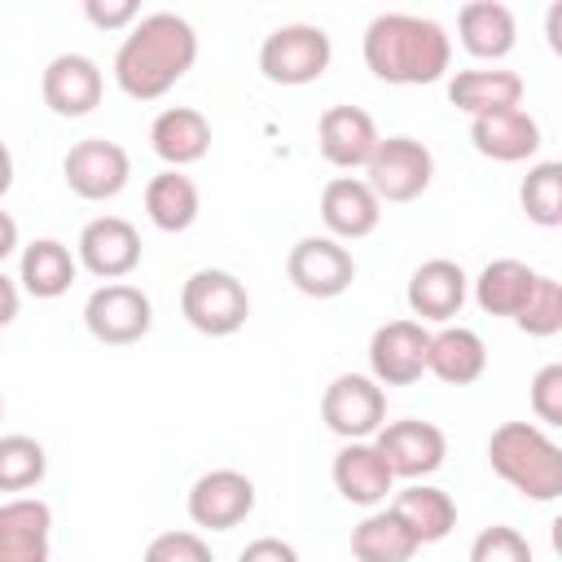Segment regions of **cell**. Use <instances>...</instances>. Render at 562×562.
Masks as SVG:
<instances>
[{
    "mask_svg": "<svg viewBox=\"0 0 562 562\" xmlns=\"http://www.w3.org/2000/svg\"><path fill=\"white\" fill-rule=\"evenodd\" d=\"M193 57H198L193 26L184 18H176V13H149L119 44V53H114V79H119V88L132 101H154L176 79L189 75Z\"/></svg>",
    "mask_w": 562,
    "mask_h": 562,
    "instance_id": "obj_1",
    "label": "cell"
},
{
    "mask_svg": "<svg viewBox=\"0 0 562 562\" xmlns=\"http://www.w3.org/2000/svg\"><path fill=\"white\" fill-rule=\"evenodd\" d=\"M448 35L430 18L382 13L364 31V66L382 83H435L448 70Z\"/></svg>",
    "mask_w": 562,
    "mask_h": 562,
    "instance_id": "obj_2",
    "label": "cell"
},
{
    "mask_svg": "<svg viewBox=\"0 0 562 562\" xmlns=\"http://www.w3.org/2000/svg\"><path fill=\"white\" fill-rule=\"evenodd\" d=\"M487 461L527 501H558L562 496V448L531 422L496 426L487 439Z\"/></svg>",
    "mask_w": 562,
    "mask_h": 562,
    "instance_id": "obj_3",
    "label": "cell"
},
{
    "mask_svg": "<svg viewBox=\"0 0 562 562\" xmlns=\"http://www.w3.org/2000/svg\"><path fill=\"white\" fill-rule=\"evenodd\" d=\"M180 312L184 321L206 334V338H228L246 325L250 316V294L246 285L233 277V272H220V268H202L184 281L180 290Z\"/></svg>",
    "mask_w": 562,
    "mask_h": 562,
    "instance_id": "obj_4",
    "label": "cell"
},
{
    "mask_svg": "<svg viewBox=\"0 0 562 562\" xmlns=\"http://www.w3.org/2000/svg\"><path fill=\"white\" fill-rule=\"evenodd\" d=\"M329 35L321 26H307V22H290V26H277L263 48H259V70L272 79V83H285V88H299V83H312L329 70Z\"/></svg>",
    "mask_w": 562,
    "mask_h": 562,
    "instance_id": "obj_5",
    "label": "cell"
},
{
    "mask_svg": "<svg viewBox=\"0 0 562 562\" xmlns=\"http://www.w3.org/2000/svg\"><path fill=\"white\" fill-rule=\"evenodd\" d=\"M364 171H369V189H373V198L382 202H413V198H422L426 189H430V176H435V158H430V149L422 145V140H413V136H386V140H378V149H373V158L364 162Z\"/></svg>",
    "mask_w": 562,
    "mask_h": 562,
    "instance_id": "obj_6",
    "label": "cell"
},
{
    "mask_svg": "<svg viewBox=\"0 0 562 562\" xmlns=\"http://www.w3.org/2000/svg\"><path fill=\"white\" fill-rule=\"evenodd\" d=\"M321 422L347 443H364L386 426V395L364 373H342L321 395Z\"/></svg>",
    "mask_w": 562,
    "mask_h": 562,
    "instance_id": "obj_7",
    "label": "cell"
},
{
    "mask_svg": "<svg viewBox=\"0 0 562 562\" xmlns=\"http://www.w3.org/2000/svg\"><path fill=\"white\" fill-rule=\"evenodd\" d=\"M83 325L97 342L105 347H127V342H140L154 325V307L149 299L136 290V285H101L92 290V299L83 303Z\"/></svg>",
    "mask_w": 562,
    "mask_h": 562,
    "instance_id": "obj_8",
    "label": "cell"
},
{
    "mask_svg": "<svg viewBox=\"0 0 562 562\" xmlns=\"http://www.w3.org/2000/svg\"><path fill=\"white\" fill-rule=\"evenodd\" d=\"M61 171H66V184H70L75 198H83V202H105V198H114V193L127 184L132 162H127V149H123V145L101 140V136H88V140L70 145Z\"/></svg>",
    "mask_w": 562,
    "mask_h": 562,
    "instance_id": "obj_9",
    "label": "cell"
},
{
    "mask_svg": "<svg viewBox=\"0 0 562 562\" xmlns=\"http://www.w3.org/2000/svg\"><path fill=\"white\" fill-rule=\"evenodd\" d=\"M285 272H290L299 294H307V299H338L356 281V259H351L347 246H338L329 237H303L290 250Z\"/></svg>",
    "mask_w": 562,
    "mask_h": 562,
    "instance_id": "obj_10",
    "label": "cell"
},
{
    "mask_svg": "<svg viewBox=\"0 0 562 562\" xmlns=\"http://www.w3.org/2000/svg\"><path fill=\"white\" fill-rule=\"evenodd\" d=\"M426 351H430V334L422 329V321H386L369 338L373 378L386 386H408L426 373Z\"/></svg>",
    "mask_w": 562,
    "mask_h": 562,
    "instance_id": "obj_11",
    "label": "cell"
},
{
    "mask_svg": "<svg viewBox=\"0 0 562 562\" xmlns=\"http://www.w3.org/2000/svg\"><path fill=\"white\" fill-rule=\"evenodd\" d=\"M391 474L395 479H422V474H435L448 457V439L435 422H417V417H404V422H391L378 430V443H373Z\"/></svg>",
    "mask_w": 562,
    "mask_h": 562,
    "instance_id": "obj_12",
    "label": "cell"
},
{
    "mask_svg": "<svg viewBox=\"0 0 562 562\" xmlns=\"http://www.w3.org/2000/svg\"><path fill=\"white\" fill-rule=\"evenodd\" d=\"M255 509V483L241 470H211L189 487V518L206 531H233Z\"/></svg>",
    "mask_w": 562,
    "mask_h": 562,
    "instance_id": "obj_13",
    "label": "cell"
},
{
    "mask_svg": "<svg viewBox=\"0 0 562 562\" xmlns=\"http://www.w3.org/2000/svg\"><path fill=\"white\" fill-rule=\"evenodd\" d=\"M101 70L92 57L83 53H61L44 66V79H40V92H44V105L61 119H83L101 105Z\"/></svg>",
    "mask_w": 562,
    "mask_h": 562,
    "instance_id": "obj_14",
    "label": "cell"
},
{
    "mask_svg": "<svg viewBox=\"0 0 562 562\" xmlns=\"http://www.w3.org/2000/svg\"><path fill=\"white\" fill-rule=\"evenodd\" d=\"M378 123L369 110L360 105H329L316 123V145H321V158L334 162V167H364L378 149Z\"/></svg>",
    "mask_w": 562,
    "mask_h": 562,
    "instance_id": "obj_15",
    "label": "cell"
},
{
    "mask_svg": "<svg viewBox=\"0 0 562 562\" xmlns=\"http://www.w3.org/2000/svg\"><path fill=\"white\" fill-rule=\"evenodd\" d=\"M79 259L92 277L119 281L140 263V233L119 215H101L79 233Z\"/></svg>",
    "mask_w": 562,
    "mask_h": 562,
    "instance_id": "obj_16",
    "label": "cell"
},
{
    "mask_svg": "<svg viewBox=\"0 0 562 562\" xmlns=\"http://www.w3.org/2000/svg\"><path fill=\"white\" fill-rule=\"evenodd\" d=\"M470 140L492 162H522V158H531L540 149V123L522 105H514V110L474 119L470 123Z\"/></svg>",
    "mask_w": 562,
    "mask_h": 562,
    "instance_id": "obj_17",
    "label": "cell"
},
{
    "mask_svg": "<svg viewBox=\"0 0 562 562\" xmlns=\"http://www.w3.org/2000/svg\"><path fill=\"white\" fill-rule=\"evenodd\" d=\"M48 527L53 509L44 501H9L0 505V562H48Z\"/></svg>",
    "mask_w": 562,
    "mask_h": 562,
    "instance_id": "obj_18",
    "label": "cell"
},
{
    "mask_svg": "<svg viewBox=\"0 0 562 562\" xmlns=\"http://www.w3.org/2000/svg\"><path fill=\"white\" fill-rule=\"evenodd\" d=\"M321 220L334 237H369L382 220V202L373 198V189L364 180H351V176H338L325 184L321 193Z\"/></svg>",
    "mask_w": 562,
    "mask_h": 562,
    "instance_id": "obj_19",
    "label": "cell"
},
{
    "mask_svg": "<svg viewBox=\"0 0 562 562\" xmlns=\"http://www.w3.org/2000/svg\"><path fill=\"white\" fill-rule=\"evenodd\" d=\"M465 303V272L452 259H426L408 277V307L422 321H452Z\"/></svg>",
    "mask_w": 562,
    "mask_h": 562,
    "instance_id": "obj_20",
    "label": "cell"
},
{
    "mask_svg": "<svg viewBox=\"0 0 562 562\" xmlns=\"http://www.w3.org/2000/svg\"><path fill=\"white\" fill-rule=\"evenodd\" d=\"M391 483H395V474H391L386 457L373 443H347L334 457V487L351 505H378V501H386Z\"/></svg>",
    "mask_w": 562,
    "mask_h": 562,
    "instance_id": "obj_21",
    "label": "cell"
},
{
    "mask_svg": "<svg viewBox=\"0 0 562 562\" xmlns=\"http://www.w3.org/2000/svg\"><path fill=\"white\" fill-rule=\"evenodd\" d=\"M149 140H154V154H158L162 162H171V171H176V167H184V162L206 158V149H211V123H206L202 110L176 105V110H162V114L154 119Z\"/></svg>",
    "mask_w": 562,
    "mask_h": 562,
    "instance_id": "obj_22",
    "label": "cell"
},
{
    "mask_svg": "<svg viewBox=\"0 0 562 562\" xmlns=\"http://www.w3.org/2000/svg\"><path fill=\"white\" fill-rule=\"evenodd\" d=\"M426 369L448 382V386H470L483 378L487 369V347L474 329H461V325H448L439 334H430V351H426Z\"/></svg>",
    "mask_w": 562,
    "mask_h": 562,
    "instance_id": "obj_23",
    "label": "cell"
},
{
    "mask_svg": "<svg viewBox=\"0 0 562 562\" xmlns=\"http://www.w3.org/2000/svg\"><path fill=\"white\" fill-rule=\"evenodd\" d=\"M448 101L470 119L501 114L522 101V79L514 70H457L448 83Z\"/></svg>",
    "mask_w": 562,
    "mask_h": 562,
    "instance_id": "obj_24",
    "label": "cell"
},
{
    "mask_svg": "<svg viewBox=\"0 0 562 562\" xmlns=\"http://www.w3.org/2000/svg\"><path fill=\"white\" fill-rule=\"evenodd\" d=\"M457 31H461L465 53L487 57V61L505 57V53L514 48V35H518L514 13H509L505 4H496V0H470V4L461 9V18H457Z\"/></svg>",
    "mask_w": 562,
    "mask_h": 562,
    "instance_id": "obj_25",
    "label": "cell"
},
{
    "mask_svg": "<svg viewBox=\"0 0 562 562\" xmlns=\"http://www.w3.org/2000/svg\"><path fill=\"white\" fill-rule=\"evenodd\" d=\"M391 514L413 531L417 544H435V540H443V536L457 527V505H452V496L439 492V487H422V483L404 487V492L395 496Z\"/></svg>",
    "mask_w": 562,
    "mask_h": 562,
    "instance_id": "obj_26",
    "label": "cell"
},
{
    "mask_svg": "<svg viewBox=\"0 0 562 562\" xmlns=\"http://www.w3.org/2000/svg\"><path fill=\"white\" fill-rule=\"evenodd\" d=\"M536 277L540 272L527 268L522 259H496V263H487L479 272L474 299H479V307L487 316H518L522 303H527V294H531V285H536Z\"/></svg>",
    "mask_w": 562,
    "mask_h": 562,
    "instance_id": "obj_27",
    "label": "cell"
},
{
    "mask_svg": "<svg viewBox=\"0 0 562 562\" xmlns=\"http://www.w3.org/2000/svg\"><path fill=\"white\" fill-rule=\"evenodd\" d=\"M145 211L162 233H184L198 220V184L184 171H158L145 184Z\"/></svg>",
    "mask_w": 562,
    "mask_h": 562,
    "instance_id": "obj_28",
    "label": "cell"
},
{
    "mask_svg": "<svg viewBox=\"0 0 562 562\" xmlns=\"http://www.w3.org/2000/svg\"><path fill=\"white\" fill-rule=\"evenodd\" d=\"M70 281H75V259H70V250L61 241L40 237V241H31L22 250V285H26V294L57 299V294L70 290Z\"/></svg>",
    "mask_w": 562,
    "mask_h": 562,
    "instance_id": "obj_29",
    "label": "cell"
},
{
    "mask_svg": "<svg viewBox=\"0 0 562 562\" xmlns=\"http://www.w3.org/2000/svg\"><path fill=\"white\" fill-rule=\"evenodd\" d=\"M351 553H356V562H408V558L417 553V540H413V531L386 509V514L364 518V522L351 531Z\"/></svg>",
    "mask_w": 562,
    "mask_h": 562,
    "instance_id": "obj_30",
    "label": "cell"
},
{
    "mask_svg": "<svg viewBox=\"0 0 562 562\" xmlns=\"http://www.w3.org/2000/svg\"><path fill=\"white\" fill-rule=\"evenodd\" d=\"M518 198H522V211H527L531 224L558 228L562 224V162L531 167L527 180H522V189H518Z\"/></svg>",
    "mask_w": 562,
    "mask_h": 562,
    "instance_id": "obj_31",
    "label": "cell"
},
{
    "mask_svg": "<svg viewBox=\"0 0 562 562\" xmlns=\"http://www.w3.org/2000/svg\"><path fill=\"white\" fill-rule=\"evenodd\" d=\"M48 457L31 435H4L0 439V492H26L44 479Z\"/></svg>",
    "mask_w": 562,
    "mask_h": 562,
    "instance_id": "obj_32",
    "label": "cell"
},
{
    "mask_svg": "<svg viewBox=\"0 0 562 562\" xmlns=\"http://www.w3.org/2000/svg\"><path fill=\"white\" fill-rule=\"evenodd\" d=\"M514 325H518L522 334H531V338H549V334H558V329H562V281H553V277H536V285H531L522 312L514 316Z\"/></svg>",
    "mask_w": 562,
    "mask_h": 562,
    "instance_id": "obj_33",
    "label": "cell"
},
{
    "mask_svg": "<svg viewBox=\"0 0 562 562\" xmlns=\"http://www.w3.org/2000/svg\"><path fill=\"white\" fill-rule=\"evenodd\" d=\"M470 562H536V558H531L527 536H518L514 527L496 522V527H483V531L474 536Z\"/></svg>",
    "mask_w": 562,
    "mask_h": 562,
    "instance_id": "obj_34",
    "label": "cell"
},
{
    "mask_svg": "<svg viewBox=\"0 0 562 562\" xmlns=\"http://www.w3.org/2000/svg\"><path fill=\"white\" fill-rule=\"evenodd\" d=\"M145 562H215V558L198 531H162L149 540Z\"/></svg>",
    "mask_w": 562,
    "mask_h": 562,
    "instance_id": "obj_35",
    "label": "cell"
},
{
    "mask_svg": "<svg viewBox=\"0 0 562 562\" xmlns=\"http://www.w3.org/2000/svg\"><path fill=\"white\" fill-rule=\"evenodd\" d=\"M531 413L544 426H562V364H544L531 378Z\"/></svg>",
    "mask_w": 562,
    "mask_h": 562,
    "instance_id": "obj_36",
    "label": "cell"
},
{
    "mask_svg": "<svg viewBox=\"0 0 562 562\" xmlns=\"http://www.w3.org/2000/svg\"><path fill=\"white\" fill-rule=\"evenodd\" d=\"M83 13H88V22L97 31H119V26H127L136 18V4L132 0H88Z\"/></svg>",
    "mask_w": 562,
    "mask_h": 562,
    "instance_id": "obj_37",
    "label": "cell"
},
{
    "mask_svg": "<svg viewBox=\"0 0 562 562\" xmlns=\"http://www.w3.org/2000/svg\"><path fill=\"white\" fill-rule=\"evenodd\" d=\"M237 562H299V553L277 536H263V540H250Z\"/></svg>",
    "mask_w": 562,
    "mask_h": 562,
    "instance_id": "obj_38",
    "label": "cell"
},
{
    "mask_svg": "<svg viewBox=\"0 0 562 562\" xmlns=\"http://www.w3.org/2000/svg\"><path fill=\"white\" fill-rule=\"evenodd\" d=\"M18 316V285L0 272V325H9Z\"/></svg>",
    "mask_w": 562,
    "mask_h": 562,
    "instance_id": "obj_39",
    "label": "cell"
},
{
    "mask_svg": "<svg viewBox=\"0 0 562 562\" xmlns=\"http://www.w3.org/2000/svg\"><path fill=\"white\" fill-rule=\"evenodd\" d=\"M13 246H18V224H13L9 211H0V259H4Z\"/></svg>",
    "mask_w": 562,
    "mask_h": 562,
    "instance_id": "obj_40",
    "label": "cell"
},
{
    "mask_svg": "<svg viewBox=\"0 0 562 562\" xmlns=\"http://www.w3.org/2000/svg\"><path fill=\"white\" fill-rule=\"evenodd\" d=\"M9 184H13V154H9V145L0 140V198L9 193Z\"/></svg>",
    "mask_w": 562,
    "mask_h": 562,
    "instance_id": "obj_41",
    "label": "cell"
},
{
    "mask_svg": "<svg viewBox=\"0 0 562 562\" xmlns=\"http://www.w3.org/2000/svg\"><path fill=\"white\" fill-rule=\"evenodd\" d=\"M544 31H549V44H553V48H562V4H553V9H549Z\"/></svg>",
    "mask_w": 562,
    "mask_h": 562,
    "instance_id": "obj_42",
    "label": "cell"
},
{
    "mask_svg": "<svg viewBox=\"0 0 562 562\" xmlns=\"http://www.w3.org/2000/svg\"><path fill=\"white\" fill-rule=\"evenodd\" d=\"M0 417H4V400H0Z\"/></svg>",
    "mask_w": 562,
    "mask_h": 562,
    "instance_id": "obj_43",
    "label": "cell"
}]
</instances>
